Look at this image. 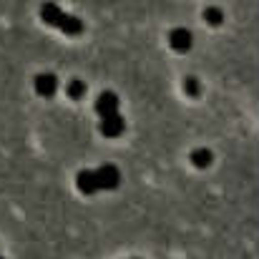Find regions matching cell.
<instances>
[{"mask_svg":"<svg viewBox=\"0 0 259 259\" xmlns=\"http://www.w3.org/2000/svg\"><path fill=\"white\" fill-rule=\"evenodd\" d=\"M33 86H35V93L38 96H43V98H53L56 96V91H58V76L56 73H38L35 78H33Z\"/></svg>","mask_w":259,"mask_h":259,"instance_id":"cell-3","label":"cell"},{"mask_svg":"<svg viewBox=\"0 0 259 259\" xmlns=\"http://www.w3.org/2000/svg\"><path fill=\"white\" fill-rule=\"evenodd\" d=\"M123 128H126V121H123V116H121V113L108 116V118H101V134H103V136H108V139L121 136V134H123Z\"/></svg>","mask_w":259,"mask_h":259,"instance_id":"cell-6","label":"cell"},{"mask_svg":"<svg viewBox=\"0 0 259 259\" xmlns=\"http://www.w3.org/2000/svg\"><path fill=\"white\" fill-rule=\"evenodd\" d=\"M40 18H43V23H48V25L63 30L66 35H81V33L86 30V25H83L81 18L66 13V10L58 8L56 3H43V5H40Z\"/></svg>","mask_w":259,"mask_h":259,"instance_id":"cell-2","label":"cell"},{"mask_svg":"<svg viewBox=\"0 0 259 259\" xmlns=\"http://www.w3.org/2000/svg\"><path fill=\"white\" fill-rule=\"evenodd\" d=\"M211 161H214V154L209 149H194L191 151V164L196 169H206V166H211Z\"/></svg>","mask_w":259,"mask_h":259,"instance_id":"cell-7","label":"cell"},{"mask_svg":"<svg viewBox=\"0 0 259 259\" xmlns=\"http://www.w3.org/2000/svg\"><path fill=\"white\" fill-rule=\"evenodd\" d=\"M121 184V171L113 164H103L98 169H83L76 176V189L81 194H96V191H111Z\"/></svg>","mask_w":259,"mask_h":259,"instance_id":"cell-1","label":"cell"},{"mask_svg":"<svg viewBox=\"0 0 259 259\" xmlns=\"http://www.w3.org/2000/svg\"><path fill=\"white\" fill-rule=\"evenodd\" d=\"M0 259H3V254H0Z\"/></svg>","mask_w":259,"mask_h":259,"instance_id":"cell-11","label":"cell"},{"mask_svg":"<svg viewBox=\"0 0 259 259\" xmlns=\"http://www.w3.org/2000/svg\"><path fill=\"white\" fill-rule=\"evenodd\" d=\"M169 46H171L176 53H189L191 46H194V35L189 28H174L169 33Z\"/></svg>","mask_w":259,"mask_h":259,"instance_id":"cell-4","label":"cell"},{"mask_svg":"<svg viewBox=\"0 0 259 259\" xmlns=\"http://www.w3.org/2000/svg\"><path fill=\"white\" fill-rule=\"evenodd\" d=\"M96 111L101 118H108V116H116L118 113V96L113 91H103L98 98H96Z\"/></svg>","mask_w":259,"mask_h":259,"instance_id":"cell-5","label":"cell"},{"mask_svg":"<svg viewBox=\"0 0 259 259\" xmlns=\"http://www.w3.org/2000/svg\"><path fill=\"white\" fill-rule=\"evenodd\" d=\"M66 91H68V98H73V101H81V98L86 96V83H83L81 78H73V81L66 86Z\"/></svg>","mask_w":259,"mask_h":259,"instance_id":"cell-8","label":"cell"},{"mask_svg":"<svg viewBox=\"0 0 259 259\" xmlns=\"http://www.w3.org/2000/svg\"><path fill=\"white\" fill-rule=\"evenodd\" d=\"M184 91H186V93H189L191 98H196V96H199V91H201V88H199V81H196L194 76L184 78Z\"/></svg>","mask_w":259,"mask_h":259,"instance_id":"cell-10","label":"cell"},{"mask_svg":"<svg viewBox=\"0 0 259 259\" xmlns=\"http://www.w3.org/2000/svg\"><path fill=\"white\" fill-rule=\"evenodd\" d=\"M204 20L209 23V25H222L224 23V10H219V8H206L204 10Z\"/></svg>","mask_w":259,"mask_h":259,"instance_id":"cell-9","label":"cell"}]
</instances>
